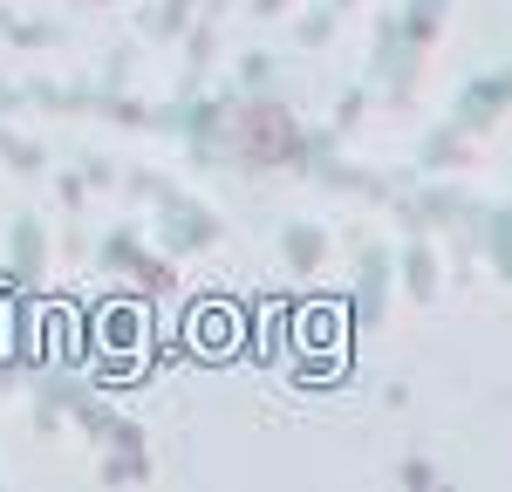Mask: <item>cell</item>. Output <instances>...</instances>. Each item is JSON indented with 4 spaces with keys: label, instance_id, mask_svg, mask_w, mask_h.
I'll return each mask as SVG.
<instances>
[{
    "label": "cell",
    "instance_id": "6da1fadb",
    "mask_svg": "<svg viewBox=\"0 0 512 492\" xmlns=\"http://www.w3.org/2000/svg\"><path fill=\"white\" fill-rule=\"evenodd\" d=\"M239 151H246L253 164H287L294 151H301L287 110H246V117H239Z\"/></svg>",
    "mask_w": 512,
    "mask_h": 492
}]
</instances>
